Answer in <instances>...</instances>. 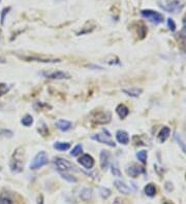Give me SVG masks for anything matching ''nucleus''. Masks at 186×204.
Segmentation results:
<instances>
[{
    "instance_id": "obj_1",
    "label": "nucleus",
    "mask_w": 186,
    "mask_h": 204,
    "mask_svg": "<svg viewBox=\"0 0 186 204\" xmlns=\"http://www.w3.org/2000/svg\"><path fill=\"white\" fill-rule=\"evenodd\" d=\"M24 150L22 147H18L15 150L13 157H11L9 167H10V171L13 173H20L24 169Z\"/></svg>"
},
{
    "instance_id": "obj_2",
    "label": "nucleus",
    "mask_w": 186,
    "mask_h": 204,
    "mask_svg": "<svg viewBox=\"0 0 186 204\" xmlns=\"http://www.w3.org/2000/svg\"><path fill=\"white\" fill-rule=\"evenodd\" d=\"M158 4L164 10L173 13H179L184 6V3L181 0H166V1L159 2Z\"/></svg>"
},
{
    "instance_id": "obj_3",
    "label": "nucleus",
    "mask_w": 186,
    "mask_h": 204,
    "mask_svg": "<svg viewBox=\"0 0 186 204\" xmlns=\"http://www.w3.org/2000/svg\"><path fill=\"white\" fill-rule=\"evenodd\" d=\"M19 58L24 61L27 62H40V63H59L61 62L60 59L57 58H49V57H44V56H38V55H18Z\"/></svg>"
},
{
    "instance_id": "obj_4",
    "label": "nucleus",
    "mask_w": 186,
    "mask_h": 204,
    "mask_svg": "<svg viewBox=\"0 0 186 204\" xmlns=\"http://www.w3.org/2000/svg\"><path fill=\"white\" fill-rule=\"evenodd\" d=\"M49 163V157L46 152H39L35 157L33 158L31 164H30V169L31 170H37L41 167L46 166Z\"/></svg>"
},
{
    "instance_id": "obj_5",
    "label": "nucleus",
    "mask_w": 186,
    "mask_h": 204,
    "mask_svg": "<svg viewBox=\"0 0 186 204\" xmlns=\"http://www.w3.org/2000/svg\"><path fill=\"white\" fill-rule=\"evenodd\" d=\"M54 164L59 172H67V171L70 170H76V166L71 162H69L66 159H63V158L56 157L54 159Z\"/></svg>"
},
{
    "instance_id": "obj_6",
    "label": "nucleus",
    "mask_w": 186,
    "mask_h": 204,
    "mask_svg": "<svg viewBox=\"0 0 186 204\" xmlns=\"http://www.w3.org/2000/svg\"><path fill=\"white\" fill-rule=\"evenodd\" d=\"M141 15L142 17L147 19L153 24H160V23L164 22V15H161L160 13H157V11L152 10V9H144V10L141 11Z\"/></svg>"
},
{
    "instance_id": "obj_7",
    "label": "nucleus",
    "mask_w": 186,
    "mask_h": 204,
    "mask_svg": "<svg viewBox=\"0 0 186 204\" xmlns=\"http://www.w3.org/2000/svg\"><path fill=\"white\" fill-rule=\"evenodd\" d=\"M112 115L109 111H94L91 115V120L96 124L104 125L111 122Z\"/></svg>"
},
{
    "instance_id": "obj_8",
    "label": "nucleus",
    "mask_w": 186,
    "mask_h": 204,
    "mask_svg": "<svg viewBox=\"0 0 186 204\" xmlns=\"http://www.w3.org/2000/svg\"><path fill=\"white\" fill-rule=\"evenodd\" d=\"M44 77L50 78V80H69L70 75L67 72L61 70H52V71H44L40 73Z\"/></svg>"
},
{
    "instance_id": "obj_9",
    "label": "nucleus",
    "mask_w": 186,
    "mask_h": 204,
    "mask_svg": "<svg viewBox=\"0 0 186 204\" xmlns=\"http://www.w3.org/2000/svg\"><path fill=\"white\" fill-rule=\"evenodd\" d=\"M91 138L93 139V140H96L97 142L104 143V144H106V145H109V147H116V143L111 139V136L106 135V134H102V133L94 134V135L91 136Z\"/></svg>"
},
{
    "instance_id": "obj_10",
    "label": "nucleus",
    "mask_w": 186,
    "mask_h": 204,
    "mask_svg": "<svg viewBox=\"0 0 186 204\" xmlns=\"http://www.w3.org/2000/svg\"><path fill=\"white\" fill-rule=\"evenodd\" d=\"M78 161H79V163H80L81 165H82L84 168H86V169H92L93 166H94V164H95L93 157L91 156V155H89V154L83 155V156L81 157Z\"/></svg>"
},
{
    "instance_id": "obj_11",
    "label": "nucleus",
    "mask_w": 186,
    "mask_h": 204,
    "mask_svg": "<svg viewBox=\"0 0 186 204\" xmlns=\"http://www.w3.org/2000/svg\"><path fill=\"white\" fill-rule=\"evenodd\" d=\"M144 172H145V169L141 166L136 165V164H132V165H130L126 168V173L130 177H134V178L138 177L140 174H142Z\"/></svg>"
},
{
    "instance_id": "obj_12",
    "label": "nucleus",
    "mask_w": 186,
    "mask_h": 204,
    "mask_svg": "<svg viewBox=\"0 0 186 204\" xmlns=\"http://www.w3.org/2000/svg\"><path fill=\"white\" fill-rule=\"evenodd\" d=\"M114 185H115L116 189H117L120 193H122L124 195H128L131 193V189H130L124 182H122V180L116 179L115 182H114Z\"/></svg>"
},
{
    "instance_id": "obj_13",
    "label": "nucleus",
    "mask_w": 186,
    "mask_h": 204,
    "mask_svg": "<svg viewBox=\"0 0 186 204\" xmlns=\"http://www.w3.org/2000/svg\"><path fill=\"white\" fill-rule=\"evenodd\" d=\"M110 158H111V154L109 150H101L100 152V167L102 169H106L109 166V163H110Z\"/></svg>"
},
{
    "instance_id": "obj_14",
    "label": "nucleus",
    "mask_w": 186,
    "mask_h": 204,
    "mask_svg": "<svg viewBox=\"0 0 186 204\" xmlns=\"http://www.w3.org/2000/svg\"><path fill=\"white\" fill-rule=\"evenodd\" d=\"M55 125H56V127H57V128L62 132H66V131H68V130H70L71 128H73V124H71L69 121H66V120L57 121Z\"/></svg>"
},
{
    "instance_id": "obj_15",
    "label": "nucleus",
    "mask_w": 186,
    "mask_h": 204,
    "mask_svg": "<svg viewBox=\"0 0 186 204\" xmlns=\"http://www.w3.org/2000/svg\"><path fill=\"white\" fill-rule=\"evenodd\" d=\"M116 138H117L118 142L121 144H127L129 142L128 133L126 131H123V130H119V131L116 132Z\"/></svg>"
},
{
    "instance_id": "obj_16",
    "label": "nucleus",
    "mask_w": 186,
    "mask_h": 204,
    "mask_svg": "<svg viewBox=\"0 0 186 204\" xmlns=\"http://www.w3.org/2000/svg\"><path fill=\"white\" fill-rule=\"evenodd\" d=\"M122 92L130 97H139L143 93L141 88H129V89H122Z\"/></svg>"
},
{
    "instance_id": "obj_17",
    "label": "nucleus",
    "mask_w": 186,
    "mask_h": 204,
    "mask_svg": "<svg viewBox=\"0 0 186 204\" xmlns=\"http://www.w3.org/2000/svg\"><path fill=\"white\" fill-rule=\"evenodd\" d=\"M116 112L119 115L120 119H125L127 115H129V109L124 105V104H119V105L116 107Z\"/></svg>"
},
{
    "instance_id": "obj_18",
    "label": "nucleus",
    "mask_w": 186,
    "mask_h": 204,
    "mask_svg": "<svg viewBox=\"0 0 186 204\" xmlns=\"http://www.w3.org/2000/svg\"><path fill=\"white\" fill-rule=\"evenodd\" d=\"M170 134H171V129L169 127H164V128L160 130L159 133H158V140H159V142L164 143L169 138Z\"/></svg>"
},
{
    "instance_id": "obj_19",
    "label": "nucleus",
    "mask_w": 186,
    "mask_h": 204,
    "mask_svg": "<svg viewBox=\"0 0 186 204\" xmlns=\"http://www.w3.org/2000/svg\"><path fill=\"white\" fill-rule=\"evenodd\" d=\"M0 204H15V201L8 193L2 192L0 194Z\"/></svg>"
},
{
    "instance_id": "obj_20",
    "label": "nucleus",
    "mask_w": 186,
    "mask_h": 204,
    "mask_svg": "<svg viewBox=\"0 0 186 204\" xmlns=\"http://www.w3.org/2000/svg\"><path fill=\"white\" fill-rule=\"evenodd\" d=\"M145 191V194L147 195L148 197H154L156 195V187H155L153 184H148L144 189Z\"/></svg>"
},
{
    "instance_id": "obj_21",
    "label": "nucleus",
    "mask_w": 186,
    "mask_h": 204,
    "mask_svg": "<svg viewBox=\"0 0 186 204\" xmlns=\"http://www.w3.org/2000/svg\"><path fill=\"white\" fill-rule=\"evenodd\" d=\"M92 190L91 189H88V188H85V189H83L82 191H81V194H80V197L82 198V200L84 201H88L90 200V199L92 198Z\"/></svg>"
},
{
    "instance_id": "obj_22",
    "label": "nucleus",
    "mask_w": 186,
    "mask_h": 204,
    "mask_svg": "<svg viewBox=\"0 0 186 204\" xmlns=\"http://www.w3.org/2000/svg\"><path fill=\"white\" fill-rule=\"evenodd\" d=\"M54 148L57 150H60V152H65V150L70 148V144L68 142H55Z\"/></svg>"
},
{
    "instance_id": "obj_23",
    "label": "nucleus",
    "mask_w": 186,
    "mask_h": 204,
    "mask_svg": "<svg viewBox=\"0 0 186 204\" xmlns=\"http://www.w3.org/2000/svg\"><path fill=\"white\" fill-rule=\"evenodd\" d=\"M59 173H60V175H61V177L66 180V182H71V184H76V182H78V179H76L74 175L69 174V173H67V172H59Z\"/></svg>"
},
{
    "instance_id": "obj_24",
    "label": "nucleus",
    "mask_w": 186,
    "mask_h": 204,
    "mask_svg": "<svg viewBox=\"0 0 186 204\" xmlns=\"http://www.w3.org/2000/svg\"><path fill=\"white\" fill-rule=\"evenodd\" d=\"M37 131L39 132V134H41L43 136H49V129L46 127V125L44 122H40L38 124V128Z\"/></svg>"
},
{
    "instance_id": "obj_25",
    "label": "nucleus",
    "mask_w": 186,
    "mask_h": 204,
    "mask_svg": "<svg viewBox=\"0 0 186 204\" xmlns=\"http://www.w3.org/2000/svg\"><path fill=\"white\" fill-rule=\"evenodd\" d=\"M21 123H22L23 126L29 127L33 124V118H32L30 115H26L25 117H23L22 120H21Z\"/></svg>"
},
{
    "instance_id": "obj_26",
    "label": "nucleus",
    "mask_w": 186,
    "mask_h": 204,
    "mask_svg": "<svg viewBox=\"0 0 186 204\" xmlns=\"http://www.w3.org/2000/svg\"><path fill=\"white\" fill-rule=\"evenodd\" d=\"M147 157H148V154L146 150H140L138 154H136L138 160L143 164H146V162H147Z\"/></svg>"
},
{
    "instance_id": "obj_27",
    "label": "nucleus",
    "mask_w": 186,
    "mask_h": 204,
    "mask_svg": "<svg viewBox=\"0 0 186 204\" xmlns=\"http://www.w3.org/2000/svg\"><path fill=\"white\" fill-rule=\"evenodd\" d=\"M112 192L110 189H108V188H100L99 189V195H100V197L102 199H108L109 197L111 196Z\"/></svg>"
},
{
    "instance_id": "obj_28",
    "label": "nucleus",
    "mask_w": 186,
    "mask_h": 204,
    "mask_svg": "<svg viewBox=\"0 0 186 204\" xmlns=\"http://www.w3.org/2000/svg\"><path fill=\"white\" fill-rule=\"evenodd\" d=\"M82 150H83V147H82V144H78V145H76L74 148H73V150L70 152V156H73V157H76V156H79V155L82 153Z\"/></svg>"
},
{
    "instance_id": "obj_29",
    "label": "nucleus",
    "mask_w": 186,
    "mask_h": 204,
    "mask_svg": "<svg viewBox=\"0 0 186 204\" xmlns=\"http://www.w3.org/2000/svg\"><path fill=\"white\" fill-rule=\"evenodd\" d=\"M9 90H10V86L6 85V83H0V96L6 94Z\"/></svg>"
},
{
    "instance_id": "obj_30",
    "label": "nucleus",
    "mask_w": 186,
    "mask_h": 204,
    "mask_svg": "<svg viewBox=\"0 0 186 204\" xmlns=\"http://www.w3.org/2000/svg\"><path fill=\"white\" fill-rule=\"evenodd\" d=\"M175 139H176V141L178 142V144H179V147H180L181 148H182V150L183 152L185 153L186 154V145L184 144V142H183V140L181 139L180 136L178 135L177 133H175Z\"/></svg>"
},
{
    "instance_id": "obj_31",
    "label": "nucleus",
    "mask_w": 186,
    "mask_h": 204,
    "mask_svg": "<svg viewBox=\"0 0 186 204\" xmlns=\"http://www.w3.org/2000/svg\"><path fill=\"white\" fill-rule=\"evenodd\" d=\"M11 7H5V8H3L2 9V11H1V16H0V23H1V25H3L4 24V19H5V16L8 15V11L10 10Z\"/></svg>"
},
{
    "instance_id": "obj_32",
    "label": "nucleus",
    "mask_w": 186,
    "mask_h": 204,
    "mask_svg": "<svg viewBox=\"0 0 186 204\" xmlns=\"http://www.w3.org/2000/svg\"><path fill=\"white\" fill-rule=\"evenodd\" d=\"M112 167V173L114 174V176H121V172H120V169L118 168L117 164L114 163L113 165L111 166Z\"/></svg>"
},
{
    "instance_id": "obj_33",
    "label": "nucleus",
    "mask_w": 186,
    "mask_h": 204,
    "mask_svg": "<svg viewBox=\"0 0 186 204\" xmlns=\"http://www.w3.org/2000/svg\"><path fill=\"white\" fill-rule=\"evenodd\" d=\"M167 26H169L171 31H175V30H176V23L174 22L171 18L167 19Z\"/></svg>"
},
{
    "instance_id": "obj_34",
    "label": "nucleus",
    "mask_w": 186,
    "mask_h": 204,
    "mask_svg": "<svg viewBox=\"0 0 186 204\" xmlns=\"http://www.w3.org/2000/svg\"><path fill=\"white\" fill-rule=\"evenodd\" d=\"M113 204H126V203H125V200H123L122 198H116Z\"/></svg>"
},
{
    "instance_id": "obj_35",
    "label": "nucleus",
    "mask_w": 186,
    "mask_h": 204,
    "mask_svg": "<svg viewBox=\"0 0 186 204\" xmlns=\"http://www.w3.org/2000/svg\"><path fill=\"white\" fill-rule=\"evenodd\" d=\"M166 189L169 192H171L172 190H173V185H172L171 182H166Z\"/></svg>"
},
{
    "instance_id": "obj_36",
    "label": "nucleus",
    "mask_w": 186,
    "mask_h": 204,
    "mask_svg": "<svg viewBox=\"0 0 186 204\" xmlns=\"http://www.w3.org/2000/svg\"><path fill=\"white\" fill-rule=\"evenodd\" d=\"M37 204H44V197H43V195H40V196L38 197V199H37Z\"/></svg>"
},
{
    "instance_id": "obj_37",
    "label": "nucleus",
    "mask_w": 186,
    "mask_h": 204,
    "mask_svg": "<svg viewBox=\"0 0 186 204\" xmlns=\"http://www.w3.org/2000/svg\"><path fill=\"white\" fill-rule=\"evenodd\" d=\"M5 59H4V58H2V57H0V64H4L5 63Z\"/></svg>"
},
{
    "instance_id": "obj_38",
    "label": "nucleus",
    "mask_w": 186,
    "mask_h": 204,
    "mask_svg": "<svg viewBox=\"0 0 186 204\" xmlns=\"http://www.w3.org/2000/svg\"><path fill=\"white\" fill-rule=\"evenodd\" d=\"M183 23H184V29H183V31H184V33L186 34V18L184 19V21H183Z\"/></svg>"
},
{
    "instance_id": "obj_39",
    "label": "nucleus",
    "mask_w": 186,
    "mask_h": 204,
    "mask_svg": "<svg viewBox=\"0 0 186 204\" xmlns=\"http://www.w3.org/2000/svg\"><path fill=\"white\" fill-rule=\"evenodd\" d=\"M164 204H170V203H164Z\"/></svg>"
},
{
    "instance_id": "obj_40",
    "label": "nucleus",
    "mask_w": 186,
    "mask_h": 204,
    "mask_svg": "<svg viewBox=\"0 0 186 204\" xmlns=\"http://www.w3.org/2000/svg\"><path fill=\"white\" fill-rule=\"evenodd\" d=\"M0 34H1V32H0Z\"/></svg>"
},
{
    "instance_id": "obj_41",
    "label": "nucleus",
    "mask_w": 186,
    "mask_h": 204,
    "mask_svg": "<svg viewBox=\"0 0 186 204\" xmlns=\"http://www.w3.org/2000/svg\"><path fill=\"white\" fill-rule=\"evenodd\" d=\"M0 2H1V0H0Z\"/></svg>"
}]
</instances>
